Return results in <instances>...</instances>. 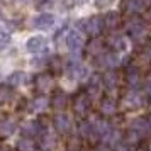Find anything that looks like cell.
I'll return each instance as SVG.
<instances>
[{"mask_svg": "<svg viewBox=\"0 0 151 151\" xmlns=\"http://www.w3.org/2000/svg\"><path fill=\"white\" fill-rule=\"evenodd\" d=\"M73 112H75L78 117H85L90 112V107H92V99L87 92H80L73 97Z\"/></svg>", "mask_w": 151, "mask_h": 151, "instance_id": "6da1fadb", "label": "cell"}, {"mask_svg": "<svg viewBox=\"0 0 151 151\" xmlns=\"http://www.w3.org/2000/svg\"><path fill=\"white\" fill-rule=\"evenodd\" d=\"M78 26L82 29L85 34L92 36V37H95L102 32V17H97V15H92V17H87V19H83V21L78 22Z\"/></svg>", "mask_w": 151, "mask_h": 151, "instance_id": "7a4b0ae2", "label": "cell"}, {"mask_svg": "<svg viewBox=\"0 0 151 151\" xmlns=\"http://www.w3.org/2000/svg\"><path fill=\"white\" fill-rule=\"evenodd\" d=\"M146 102V97L144 93H141L137 88H129L126 92V95L122 99V104L131 110H136V109H141Z\"/></svg>", "mask_w": 151, "mask_h": 151, "instance_id": "3957f363", "label": "cell"}, {"mask_svg": "<svg viewBox=\"0 0 151 151\" xmlns=\"http://www.w3.org/2000/svg\"><path fill=\"white\" fill-rule=\"evenodd\" d=\"M66 76H68L70 80H76V82H80V80H85L87 76H88V70L87 66L80 63L78 60H71V61L66 65Z\"/></svg>", "mask_w": 151, "mask_h": 151, "instance_id": "277c9868", "label": "cell"}, {"mask_svg": "<svg viewBox=\"0 0 151 151\" xmlns=\"http://www.w3.org/2000/svg\"><path fill=\"white\" fill-rule=\"evenodd\" d=\"M53 126H55L56 132H60L63 136H66V134H71V131H73V121H71V117L68 114H65V112H58L53 119Z\"/></svg>", "mask_w": 151, "mask_h": 151, "instance_id": "5b68a950", "label": "cell"}, {"mask_svg": "<svg viewBox=\"0 0 151 151\" xmlns=\"http://www.w3.org/2000/svg\"><path fill=\"white\" fill-rule=\"evenodd\" d=\"M126 32L132 41H141L146 36V24L141 19H132L126 27Z\"/></svg>", "mask_w": 151, "mask_h": 151, "instance_id": "8992f818", "label": "cell"}, {"mask_svg": "<svg viewBox=\"0 0 151 151\" xmlns=\"http://www.w3.org/2000/svg\"><path fill=\"white\" fill-rule=\"evenodd\" d=\"M65 41H66V48H68L71 53H75V55H78V53L83 49V46H85L83 36L80 34L78 31H68Z\"/></svg>", "mask_w": 151, "mask_h": 151, "instance_id": "52a82bcc", "label": "cell"}, {"mask_svg": "<svg viewBox=\"0 0 151 151\" xmlns=\"http://www.w3.org/2000/svg\"><path fill=\"white\" fill-rule=\"evenodd\" d=\"M124 80H126V83H127L129 88H139L141 83H143V76H141L139 68L134 66V65L127 66V68H126V73H124Z\"/></svg>", "mask_w": 151, "mask_h": 151, "instance_id": "ba28073f", "label": "cell"}, {"mask_svg": "<svg viewBox=\"0 0 151 151\" xmlns=\"http://www.w3.org/2000/svg\"><path fill=\"white\" fill-rule=\"evenodd\" d=\"M34 87L39 93H48L49 90L55 87V78L49 73H39L34 78Z\"/></svg>", "mask_w": 151, "mask_h": 151, "instance_id": "9c48e42d", "label": "cell"}, {"mask_svg": "<svg viewBox=\"0 0 151 151\" xmlns=\"http://www.w3.org/2000/svg\"><path fill=\"white\" fill-rule=\"evenodd\" d=\"M119 83H121V78H119V73H117L114 68H109L102 75V87H104V88H107L109 92L117 90Z\"/></svg>", "mask_w": 151, "mask_h": 151, "instance_id": "30bf717a", "label": "cell"}, {"mask_svg": "<svg viewBox=\"0 0 151 151\" xmlns=\"http://www.w3.org/2000/svg\"><path fill=\"white\" fill-rule=\"evenodd\" d=\"M17 129V122L14 117H5L0 121V141H5L12 136Z\"/></svg>", "mask_w": 151, "mask_h": 151, "instance_id": "8fae6325", "label": "cell"}, {"mask_svg": "<svg viewBox=\"0 0 151 151\" xmlns=\"http://www.w3.org/2000/svg\"><path fill=\"white\" fill-rule=\"evenodd\" d=\"M53 24H55V15L49 14V12H41V14H37L34 17V21H32L34 29H39V31H46V29L53 27Z\"/></svg>", "mask_w": 151, "mask_h": 151, "instance_id": "7c38bea8", "label": "cell"}, {"mask_svg": "<svg viewBox=\"0 0 151 151\" xmlns=\"http://www.w3.org/2000/svg\"><path fill=\"white\" fill-rule=\"evenodd\" d=\"M21 132L24 137H31L32 139V137L39 136L42 132V124L39 121H26V122L22 124Z\"/></svg>", "mask_w": 151, "mask_h": 151, "instance_id": "4fadbf2b", "label": "cell"}, {"mask_svg": "<svg viewBox=\"0 0 151 151\" xmlns=\"http://www.w3.org/2000/svg\"><path fill=\"white\" fill-rule=\"evenodd\" d=\"M99 110H100V114H102L104 117L116 116V112H117V102H116V99H112V97H104L102 100H100Z\"/></svg>", "mask_w": 151, "mask_h": 151, "instance_id": "5bb4252c", "label": "cell"}, {"mask_svg": "<svg viewBox=\"0 0 151 151\" xmlns=\"http://www.w3.org/2000/svg\"><path fill=\"white\" fill-rule=\"evenodd\" d=\"M46 46H48V39L44 36H32L26 42V49L29 53H41Z\"/></svg>", "mask_w": 151, "mask_h": 151, "instance_id": "9a60e30c", "label": "cell"}, {"mask_svg": "<svg viewBox=\"0 0 151 151\" xmlns=\"http://www.w3.org/2000/svg\"><path fill=\"white\" fill-rule=\"evenodd\" d=\"M121 22H122L121 14L116 12V10H110V12H107V14L102 17V26L105 29H109V31H116V29L121 26Z\"/></svg>", "mask_w": 151, "mask_h": 151, "instance_id": "2e32d148", "label": "cell"}, {"mask_svg": "<svg viewBox=\"0 0 151 151\" xmlns=\"http://www.w3.org/2000/svg\"><path fill=\"white\" fill-rule=\"evenodd\" d=\"M127 129L137 132L141 137H144L146 134H150V126H148L146 117H136V119H132L129 122V127H127Z\"/></svg>", "mask_w": 151, "mask_h": 151, "instance_id": "e0dca14e", "label": "cell"}, {"mask_svg": "<svg viewBox=\"0 0 151 151\" xmlns=\"http://www.w3.org/2000/svg\"><path fill=\"white\" fill-rule=\"evenodd\" d=\"M95 60L100 66H105V68H116V65L119 63L117 53H114V51H104L102 55H99Z\"/></svg>", "mask_w": 151, "mask_h": 151, "instance_id": "ac0fdd59", "label": "cell"}, {"mask_svg": "<svg viewBox=\"0 0 151 151\" xmlns=\"http://www.w3.org/2000/svg\"><path fill=\"white\" fill-rule=\"evenodd\" d=\"M121 7H122L124 14H129V15L141 14L143 10H146V7L143 5V2H141V0H124Z\"/></svg>", "mask_w": 151, "mask_h": 151, "instance_id": "d6986e66", "label": "cell"}, {"mask_svg": "<svg viewBox=\"0 0 151 151\" xmlns=\"http://www.w3.org/2000/svg\"><path fill=\"white\" fill-rule=\"evenodd\" d=\"M85 92L90 95V99L100 95V92H102V76H97V75L92 76L88 80V83H87V90Z\"/></svg>", "mask_w": 151, "mask_h": 151, "instance_id": "ffe728a7", "label": "cell"}, {"mask_svg": "<svg viewBox=\"0 0 151 151\" xmlns=\"http://www.w3.org/2000/svg\"><path fill=\"white\" fill-rule=\"evenodd\" d=\"M15 92L12 88V85L9 83H0V105H5V104H10L14 100Z\"/></svg>", "mask_w": 151, "mask_h": 151, "instance_id": "44dd1931", "label": "cell"}, {"mask_svg": "<svg viewBox=\"0 0 151 151\" xmlns=\"http://www.w3.org/2000/svg\"><path fill=\"white\" fill-rule=\"evenodd\" d=\"M51 105H53L56 110L66 109V105H68V95H66L63 90H56L53 99H51Z\"/></svg>", "mask_w": 151, "mask_h": 151, "instance_id": "7402d4cb", "label": "cell"}, {"mask_svg": "<svg viewBox=\"0 0 151 151\" xmlns=\"http://www.w3.org/2000/svg\"><path fill=\"white\" fill-rule=\"evenodd\" d=\"M107 46L114 53H122V51H126V39H124V36H119V34L110 36Z\"/></svg>", "mask_w": 151, "mask_h": 151, "instance_id": "603a6c76", "label": "cell"}, {"mask_svg": "<svg viewBox=\"0 0 151 151\" xmlns=\"http://www.w3.org/2000/svg\"><path fill=\"white\" fill-rule=\"evenodd\" d=\"M105 42L102 41V39H92V41L87 44V53H88L90 56H99V55H102L104 51H105Z\"/></svg>", "mask_w": 151, "mask_h": 151, "instance_id": "cb8c5ba5", "label": "cell"}, {"mask_svg": "<svg viewBox=\"0 0 151 151\" xmlns=\"http://www.w3.org/2000/svg\"><path fill=\"white\" fill-rule=\"evenodd\" d=\"M48 105H49V100L46 99L44 93H41L39 97H36V99L31 100V104H29V110H31V112H42Z\"/></svg>", "mask_w": 151, "mask_h": 151, "instance_id": "d4e9b609", "label": "cell"}, {"mask_svg": "<svg viewBox=\"0 0 151 151\" xmlns=\"http://www.w3.org/2000/svg\"><path fill=\"white\" fill-rule=\"evenodd\" d=\"M29 82V75L26 71H14L12 75L9 76V85H12V87H22V85H26Z\"/></svg>", "mask_w": 151, "mask_h": 151, "instance_id": "484cf974", "label": "cell"}, {"mask_svg": "<svg viewBox=\"0 0 151 151\" xmlns=\"http://www.w3.org/2000/svg\"><path fill=\"white\" fill-rule=\"evenodd\" d=\"M41 146L44 151L53 150L56 146V136L51 132V131H42V136H41Z\"/></svg>", "mask_w": 151, "mask_h": 151, "instance_id": "4316f807", "label": "cell"}, {"mask_svg": "<svg viewBox=\"0 0 151 151\" xmlns=\"http://www.w3.org/2000/svg\"><path fill=\"white\" fill-rule=\"evenodd\" d=\"M78 132L85 139H92V121H87V119L82 121L80 126H78Z\"/></svg>", "mask_w": 151, "mask_h": 151, "instance_id": "83f0119b", "label": "cell"}, {"mask_svg": "<svg viewBox=\"0 0 151 151\" xmlns=\"http://www.w3.org/2000/svg\"><path fill=\"white\" fill-rule=\"evenodd\" d=\"M17 151H36V144L31 137H22L17 143Z\"/></svg>", "mask_w": 151, "mask_h": 151, "instance_id": "f1b7e54d", "label": "cell"}, {"mask_svg": "<svg viewBox=\"0 0 151 151\" xmlns=\"http://www.w3.org/2000/svg\"><path fill=\"white\" fill-rule=\"evenodd\" d=\"M12 41V36H10V31L7 27H2L0 26V49H5Z\"/></svg>", "mask_w": 151, "mask_h": 151, "instance_id": "f546056e", "label": "cell"}, {"mask_svg": "<svg viewBox=\"0 0 151 151\" xmlns=\"http://www.w3.org/2000/svg\"><path fill=\"white\" fill-rule=\"evenodd\" d=\"M143 93L146 97V100L151 102V76H148V78L143 80Z\"/></svg>", "mask_w": 151, "mask_h": 151, "instance_id": "4dcf8cb0", "label": "cell"}, {"mask_svg": "<svg viewBox=\"0 0 151 151\" xmlns=\"http://www.w3.org/2000/svg\"><path fill=\"white\" fill-rule=\"evenodd\" d=\"M95 151H116V146H110V144L104 143V141H99Z\"/></svg>", "mask_w": 151, "mask_h": 151, "instance_id": "1f68e13d", "label": "cell"}, {"mask_svg": "<svg viewBox=\"0 0 151 151\" xmlns=\"http://www.w3.org/2000/svg\"><path fill=\"white\" fill-rule=\"evenodd\" d=\"M114 0H95V5L99 9H104V7H107V5H110Z\"/></svg>", "mask_w": 151, "mask_h": 151, "instance_id": "d6a6232c", "label": "cell"}, {"mask_svg": "<svg viewBox=\"0 0 151 151\" xmlns=\"http://www.w3.org/2000/svg\"><path fill=\"white\" fill-rule=\"evenodd\" d=\"M51 66H53L56 71H60V70H61V61H60V58H55L53 63H51Z\"/></svg>", "mask_w": 151, "mask_h": 151, "instance_id": "836d02e7", "label": "cell"}, {"mask_svg": "<svg viewBox=\"0 0 151 151\" xmlns=\"http://www.w3.org/2000/svg\"><path fill=\"white\" fill-rule=\"evenodd\" d=\"M141 146H144V148H146L148 151H151V139H146V141H144Z\"/></svg>", "mask_w": 151, "mask_h": 151, "instance_id": "e575fe53", "label": "cell"}, {"mask_svg": "<svg viewBox=\"0 0 151 151\" xmlns=\"http://www.w3.org/2000/svg\"><path fill=\"white\" fill-rule=\"evenodd\" d=\"M141 2H143V5H144L146 9H150V7H151V0H141Z\"/></svg>", "mask_w": 151, "mask_h": 151, "instance_id": "d590c367", "label": "cell"}, {"mask_svg": "<svg viewBox=\"0 0 151 151\" xmlns=\"http://www.w3.org/2000/svg\"><path fill=\"white\" fill-rule=\"evenodd\" d=\"M134 151H148V150H146L144 146H136V148H134Z\"/></svg>", "mask_w": 151, "mask_h": 151, "instance_id": "8d00e7d4", "label": "cell"}, {"mask_svg": "<svg viewBox=\"0 0 151 151\" xmlns=\"http://www.w3.org/2000/svg\"><path fill=\"white\" fill-rule=\"evenodd\" d=\"M146 121H148V126H150V132H151V114L146 117Z\"/></svg>", "mask_w": 151, "mask_h": 151, "instance_id": "74e56055", "label": "cell"}, {"mask_svg": "<svg viewBox=\"0 0 151 151\" xmlns=\"http://www.w3.org/2000/svg\"><path fill=\"white\" fill-rule=\"evenodd\" d=\"M0 151H12V150H10V148H7V146H2V148H0Z\"/></svg>", "mask_w": 151, "mask_h": 151, "instance_id": "f35d334b", "label": "cell"}, {"mask_svg": "<svg viewBox=\"0 0 151 151\" xmlns=\"http://www.w3.org/2000/svg\"><path fill=\"white\" fill-rule=\"evenodd\" d=\"M0 15H2V7H0Z\"/></svg>", "mask_w": 151, "mask_h": 151, "instance_id": "ab89813d", "label": "cell"}, {"mask_svg": "<svg viewBox=\"0 0 151 151\" xmlns=\"http://www.w3.org/2000/svg\"><path fill=\"white\" fill-rule=\"evenodd\" d=\"M76 2H83V0H76Z\"/></svg>", "mask_w": 151, "mask_h": 151, "instance_id": "60d3db41", "label": "cell"}]
</instances>
